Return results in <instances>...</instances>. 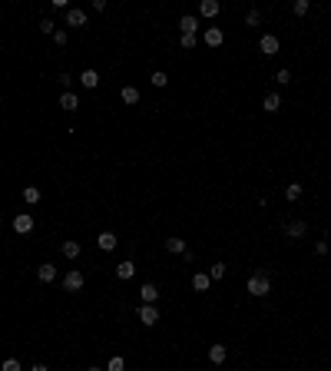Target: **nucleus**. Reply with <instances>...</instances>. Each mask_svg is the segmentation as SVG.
Here are the masks:
<instances>
[{
	"instance_id": "f257e3e1",
	"label": "nucleus",
	"mask_w": 331,
	"mask_h": 371,
	"mask_svg": "<svg viewBox=\"0 0 331 371\" xmlns=\"http://www.w3.org/2000/svg\"><path fill=\"white\" fill-rule=\"evenodd\" d=\"M272 292V278H268V272H255L252 278H248V295H255V298H265V295Z\"/></svg>"
},
{
	"instance_id": "f03ea898",
	"label": "nucleus",
	"mask_w": 331,
	"mask_h": 371,
	"mask_svg": "<svg viewBox=\"0 0 331 371\" xmlns=\"http://www.w3.org/2000/svg\"><path fill=\"white\" fill-rule=\"evenodd\" d=\"M139 302H143V305H156V302H159V288H156L153 282L139 285Z\"/></svg>"
},
{
	"instance_id": "7ed1b4c3",
	"label": "nucleus",
	"mask_w": 331,
	"mask_h": 371,
	"mask_svg": "<svg viewBox=\"0 0 331 371\" xmlns=\"http://www.w3.org/2000/svg\"><path fill=\"white\" fill-rule=\"evenodd\" d=\"M139 322H143L146 328H153L156 322H159V308L156 305H139Z\"/></svg>"
},
{
	"instance_id": "20e7f679",
	"label": "nucleus",
	"mask_w": 331,
	"mask_h": 371,
	"mask_svg": "<svg viewBox=\"0 0 331 371\" xmlns=\"http://www.w3.org/2000/svg\"><path fill=\"white\" fill-rule=\"evenodd\" d=\"M63 288H66V292H80V288H83V272H77V269H73V272H66L63 275Z\"/></svg>"
},
{
	"instance_id": "39448f33",
	"label": "nucleus",
	"mask_w": 331,
	"mask_h": 371,
	"mask_svg": "<svg viewBox=\"0 0 331 371\" xmlns=\"http://www.w3.org/2000/svg\"><path fill=\"white\" fill-rule=\"evenodd\" d=\"M13 232H20V235L33 232V216H30V212H20V216L13 219Z\"/></svg>"
},
{
	"instance_id": "423d86ee",
	"label": "nucleus",
	"mask_w": 331,
	"mask_h": 371,
	"mask_svg": "<svg viewBox=\"0 0 331 371\" xmlns=\"http://www.w3.org/2000/svg\"><path fill=\"white\" fill-rule=\"evenodd\" d=\"M66 23H70V27H86V10L70 7V10H66Z\"/></svg>"
},
{
	"instance_id": "0eeeda50",
	"label": "nucleus",
	"mask_w": 331,
	"mask_h": 371,
	"mask_svg": "<svg viewBox=\"0 0 331 371\" xmlns=\"http://www.w3.org/2000/svg\"><path fill=\"white\" fill-rule=\"evenodd\" d=\"M96 245H99L103 252H113L116 245H120V239H116L113 232H99V235H96Z\"/></svg>"
},
{
	"instance_id": "6e6552de",
	"label": "nucleus",
	"mask_w": 331,
	"mask_h": 371,
	"mask_svg": "<svg viewBox=\"0 0 331 371\" xmlns=\"http://www.w3.org/2000/svg\"><path fill=\"white\" fill-rule=\"evenodd\" d=\"M258 46H262V53H265V56H275V53H278V37L265 33L262 40H258Z\"/></svg>"
},
{
	"instance_id": "1a4fd4ad",
	"label": "nucleus",
	"mask_w": 331,
	"mask_h": 371,
	"mask_svg": "<svg viewBox=\"0 0 331 371\" xmlns=\"http://www.w3.org/2000/svg\"><path fill=\"white\" fill-rule=\"evenodd\" d=\"M80 83H83L86 90H96L99 87V73L96 70H83V73H80Z\"/></svg>"
},
{
	"instance_id": "9d476101",
	"label": "nucleus",
	"mask_w": 331,
	"mask_h": 371,
	"mask_svg": "<svg viewBox=\"0 0 331 371\" xmlns=\"http://www.w3.org/2000/svg\"><path fill=\"white\" fill-rule=\"evenodd\" d=\"M262 109L265 113H278V109H282V96H278V93H268V96L262 99Z\"/></svg>"
},
{
	"instance_id": "9b49d317",
	"label": "nucleus",
	"mask_w": 331,
	"mask_h": 371,
	"mask_svg": "<svg viewBox=\"0 0 331 371\" xmlns=\"http://www.w3.org/2000/svg\"><path fill=\"white\" fill-rule=\"evenodd\" d=\"M225 358H229V348H225V345H212L209 348V361L212 365H222Z\"/></svg>"
},
{
	"instance_id": "f8f14e48",
	"label": "nucleus",
	"mask_w": 331,
	"mask_h": 371,
	"mask_svg": "<svg viewBox=\"0 0 331 371\" xmlns=\"http://www.w3.org/2000/svg\"><path fill=\"white\" fill-rule=\"evenodd\" d=\"M37 278H40V282H53V278H56V265L43 262L40 269H37Z\"/></svg>"
},
{
	"instance_id": "ddd939ff",
	"label": "nucleus",
	"mask_w": 331,
	"mask_h": 371,
	"mask_svg": "<svg viewBox=\"0 0 331 371\" xmlns=\"http://www.w3.org/2000/svg\"><path fill=\"white\" fill-rule=\"evenodd\" d=\"M199 13H202V17H219V0H202V3H199Z\"/></svg>"
},
{
	"instance_id": "4468645a",
	"label": "nucleus",
	"mask_w": 331,
	"mask_h": 371,
	"mask_svg": "<svg viewBox=\"0 0 331 371\" xmlns=\"http://www.w3.org/2000/svg\"><path fill=\"white\" fill-rule=\"evenodd\" d=\"M77 106H80V96H77V93H63V96H60V109L73 113Z\"/></svg>"
},
{
	"instance_id": "2eb2a0df",
	"label": "nucleus",
	"mask_w": 331,
	"mask_h": 371,
	"mask_svg": "<svg viewBox=\"0 0 331 371\" xmlns=\"http://www.w3.org/2000/svg\"><path fill=\"white\" fill-rule=\"evenodd\" d=\"M222 40H225V33H222L219 27H209V30H206V44L209 46H222Z\"/></svg>"
},
{
	"instance_id": "dca6fc26",
	"label": "nucleus",
	"mask_w": 331,
	"mask_h": 371,
	"mask_svg": "<svg viewBox=\"0 0 331 371\" xmlns=\"http://www.w3.org/2000/svg\"><path fill=\"white\" fill-rule=\"evenodd\" d=\"M209 282H212V278H209L206 272H196V275H192V288H196V292H209Z\"/></svg>"
},
{
	"instance_id": "f3484780",
	"label": "nucleus",
	"mask_w": 331,
	"mask_h": 371,
	"mask_svg": "<svg viewBox=\"0 0 331 371\" xmlns=\"http://www.w3.org/2000/svg\"><path fill=\"white\" fill-rule=\"evenodd\" d=\"M179 30H182V33H196L199 30V20L192 17V13H186V17L179 20Z\"/></svg>"
},
{
	"instance_id": "a211bd4d",
	"label": "nucleus",
	"mask_w": 331,
	"mask_h": 371,
	"mask_svg": "<svg viewBox=\"0 0 331 371\" xmlns=\"http://www.w3.org/2000/svg\"><path fill=\"white\" fill-rule=\"evenodd\" d=\"M166 249L172 255H186V239H166Z\"/></svg>"
},
{
	"instance_id": "6ab92c4d",
	"label": "nucleus",
	"mask_w": 331,
	"mask_h": 371,
	"mask_svg": "<svg viewBox=\"0 0 331 371\" xmlns=\"http://www.w3.org/2000/svg\"><path fill=\"white\" fill-rule=\"evenodd\" d=\"M116 275L126 282V278H132V275H136V265H132V262H120V265H116Z\"/></svg>"
},
{
	"instance_id": "aec40b11",
	"label": "nucleus",
	"mask_w": 331,
	"mask_h": 371,
	"mask_svg": "<svg viewBox=\"0 0 331 371\" xmlns=\"http://www.w3.org/2000/svg\"><path fill=\"white\" fill-rule=\"evenodd\" d=\"M288 235H291V239H301V235H305V232H308V226H305V222H288Z\"/></svg>"
},
{
	"instance_id": "412c9836",
	"label": "nucleus",
	"mask_w": 331,
	"mask_h": 371,
	"mask_svg": "<svg viewBox=\"0 0 331 371\" xmlns=\"http://www.w3.org/2000/svg\"><path fill=\"white\" fill-rule=\"evenodd\" d=\"M123 103L136 106V103H139V90H136V87H123Z\"/></svg>"
},
{
	"instance_id": "4be33fe9",
	"label": "nucleus",
	"mask_w": 331,
	"mask_h": 371,
	"mask_svg": "<svg viewBox=\"0 0 331 371\" xmlns=\"http://www.w3.org/2000/svg\"><path fill=\"white\" fill-rule=\"evenodd\" d=\"M40 196H43V192H40L37 186H27V189H23V199H27L30 206H37V202H40Z\"/></svg>"
},
{
	"instance_id": "5701e85b",
	"label": "nucleus",
	"mask_w": 331,
	"mask_h": 371,
	"mask_svg": "<svg viewBox=\"0 0 331 371\" xmlns=\"http://www.w3.org/2000/svg\"><path fill=\"white\" fill-rule=\"evenodd\" d=\"M106 371H126V361H123V355H113V358L106 361Z\"/></svg>"
},
{
	"instance_id": "b1692460",
	"label": "nucleus",
	"mask_w": 331,
	"mask_h": 371,
	"mask_svg": "<svg viewBox=\"0 0 331 371\" xmlns=\"http://www.w3.org/2000/svg\"><path fill=\"white\" fill-rule=\"evenodd\" d=\"M308 10H311V3H308V0H295V3H291V13H295V17H305Z\"/></svg>"
},
{
	"instance_id": "393cba45",
	"label": "nucleus",
	"mask_w": 331,
	"mask_h": 371,
	"mask_svg": "<svg viewBox=\"0 0 331 371\" xmlns=\"http://www.w3.org/2000/svg\"><path fill=\"white\" fill-rule=\"evenodd\" d=\"M63 255H66V259H77V255H80V242H73V239L63 242Z\"/></svg>"
},
{
	"instance_id": "a878e982",
	"label": "nucleus",
	"mask_w": 331,
	"mask_h": 371,
	"mask_svg": "<svg viewBox=\"0 0 331 371\" xmlns=\"http://www.w3.org/2000/svg\"><path fill=\"white\" fill-rule=\"evenodd\" d=\"M298 196H301V186H298V183H291V186L285 189V199H288V202H295Z\"/></svg>"
},
{
	"instance_id": "bb28decb",
	"label": "nucleus",
	"mask_w": 331,
	"mask_h": 371,
	"mask_svg": "<svg viewBox=\"0 0 331 371\" xmlns=\"http://www.w3.org/2000/svg\"><path fill=\"white\" fill-rule=\"evenodd\" d=\"M149 80H153V87H166V83H169V77H166L163 70H156V73H153Z\"/></svg>"
},
{
	"instance_id": "cd10ccee",
	"label": "nucleus",
	"mask_w": 331,
	"mask_h": 371,
	"mask_svg": "<svg viewBox=\"0 0 331 371\" xmlns=\"http://www.w3.org/2000/svg\"><path fill=\"white\" fill-rule=\"evenodd\" d=\"M179 44H182V50H192V46H196V33H182Z\"/></svg>"
},
{
	"instance_id": "c85d7f7f",
	"label": "nucleus",
	"mask_w": 331,
	"mask_h": 371,
	"mask_svg": "<svg viewBox=\"0 0 331 371\" xmlns=\"http://www.w3.org/2000/svg\"><path fill=\"white\" fill-rule=\"evenodd\" d=\"M0 371H20V361H17V358H7L3 365H0Z\"/></svg>"
},
{
	"instance_id": "c756f323",
	"label": "nucleus",
	"mask_w": 331,
	"mask_h": 371,
	"mask_svg": "<svg viewBox=\"0 0 331 371\" xmlns=\"http://www.w3.org/2000/svg\"><path fill=\"white\" fill-rule=\"evenodd\" d=\"M222 275H225V265H222V262H215V265L209 269V278H222Z\"/></svg>"
},
{
	"instance_id": "7c9ffc66",
	"label": "nucleus",
	"mask_w": 331,
	"mask_h": 371,
	"mask_svg": "<svg viewBox=\"0 0 331 371\" xmlns=\"http://www.w3.org/2000/svg\"><path fill=\"white\" fill-rule=\"evenodd\" d=\"M258 20H262V13H258V10H248V17H245V23H248V27H258Z\"/></svg>"
},
{
	"instance_id": "2f4dec72",
	"label": "nucleus",
	"mask_w": 331,
	"mask_h": 371,
	"mask_svg": "<svg viewBox=\"0 0 331 371\" xmlns=\"http://www.w3.org/2000/svg\"><path fill=\"white\" fill-rule=\"evenodd\" d=\"M40 30H43V33H50V37H53V33H56V23H53V20H40Z\"/></svg>"
},
{
	"instance_id": "473e14b6",
	"label": "nucleus",
	"mask_w": 331,
	"mask_h": 371,
	"mask_svg": "<svg viewBox=\"0 0 331 371\" xmlns=\"http://www.w3.org/2000/svg\"><path fill=\"white\" fill-rule=\"evenodd\" d=\"M278 83H282V87H285V83H291V70H278Z\"/></svg>"
},
{
	"instance_id": "72a5a7b5",
	"label": "nucleus",
	"mask_w": 331,
	"mask_h": 371,
	"mask_svg": "<svg viewBox=\"0 0 331 371\" xmlns=\"http://www.w3.org/2000/svg\"><path fill=\"white\" fill-rule=\"evenodd\" d=\"M53 40H56V46H66V30H56Z\"/></svg>"
},
{
	"instance_id": "f704fd0d",
	"label": "nucleus",
	"mask_w": 331,
	"mask_h": 371,
	"mask_svg": "<svg viewBox=\"0 0 331 371\" xmlns=\"http://www.w3.org/2000/svg\"><path fill=\"white\" fill-rule=\"evenodd\" d=\"M315 252H318V255H325V252H328V239H321V242H315Z\"/></svg>"
},
{
	"instance_id": "c9c22d12",
	"label": "nucleus",
	"mask_w": 331,
	"mask_h": 371,
	"mask_svg": "<svg viewBox=\"0 0 331 371\" xmlns=\"http://www.w3.org/2000/svg\"><path fill=\"white\" fill-rule=\"evenodd\" d=\"M30 371H50V368H46V365H33Z\"/></svg>"
},
{
	"instance_id": "e433bc0d",
	"label": "nucleus",
	"mask_w": 331,
	"mask_h": 371,
	"mask_svg": "<svg viewBox=\"0 0 331 371\" xmlns=\"http://www.w3.org/2000/svg\"><path fill=\"white\" fill-rule=\"evenodd\" d=\"M86 371H106V368H96V365H89V368Z\"/></svg>"
}]
</instances>
